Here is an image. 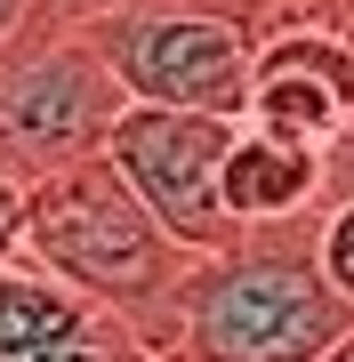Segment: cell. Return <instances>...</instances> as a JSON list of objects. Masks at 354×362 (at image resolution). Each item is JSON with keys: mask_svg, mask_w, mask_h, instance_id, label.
I'll return each instance as SVG.
<instances>
[{"mask_svg": "<svg viewBox=\"0 0 354 362\" xmlns=\"http://www.w3.org/2000/svg\"><path fill=\"white\" fill-rule=\"evenodd\" d=\"M25 266L65 282L73 298H89L121 330H137L153 362L170 354V314L194 258L137 209V194L113 177L105 153L25 194Z\"/></svg>", "mask_w": 354, "mask_h": 362, "instance_id": "7a4b0ae2", "label": "cell"}, {"mask_svg": "<svg viewBox=\"0 0 354 362\" xmlns=\"http://www.w3.org/2000/svg\"><path fill=\"white\" fill-rule=\"evenodd\" d=\"M129 113L105 57L81 40V25H33L0 57V177L33 185L97 161L113 121Z\"/></svg>", "mask_w": 354, "mask_h": 362, "instance_id": "3957f363", "label": "cell"}, {"mask_svg": "<svg viewBox=\"0 0 354 362\" xmlns=\"http://www.w3.org/2000/svg\"><path fill=\"white\" fill-rule=\"evenodd\" d=\"M16 258H25V185L0 177V266H16Z\"/></svg>", "mask_w": 354, "mask_h": 362, "instance_id": "9c48e42d", "label": "cell"}, {"mask_svg": "<svg viewBox=\"0 0 354 362\" xmlns=\"http://www.w3.org/2000/svg\"><path fill=\"white\" fill-rule=\"evenodd\" d=\"M73 16H81V0H40V16H33V25H73Z\"/></svg>", "mask_w": 354, "mask_h": 362, "instance_id": "8fae6325", "label": "cell"}, {"mask_svg": "<svg viewBox=\"0 0 354 362\" xmlns=\"http://www.w3.org/2000/svg\"><path fill=\"white\" fill-rule=\"evenodd\" d=\"M81 40L105 57L129 105L153 113H210L242 121L249 97V40L210 0H121V8L81 16Z\"/></svg>", "mask_w": 354, "mask_h": 362, "instance_id": "277c9868", "label": "cell"}, {"mask_svg": "<svg viewBox=\"0 0 354 362\" xmlns=\"http://www.w3.org/2000/svg\"><path fill=\"white\" fill-rule=\"evenodd\" d=\"M314 362H354V330H346V338H338L330 354H314Z\"/></svg>", "mask_w": 354, "mask_h": 362, "instance_id": "7c38bea8", "label": "cell"}, {"mask_svg": "<svg viewBox=\"0 0 354 362\" xmlns=\"http://www.w3.org/2000/svg\"><path fill=\"white\" fill-rule=\"evenodd\" d=\"M346 40H354V16H346Z\"/></svg>", "mask_w": 354, "mask_h": 362, "instance_id": "5bb4252c", "label": "cell"}, {"mask_svg": "<svg viewBox=\"0 0 354 362\" xmlns=\"http://www.w3.org/2000/svg\"><path fill=\"white\" fill-rule=\"evenodd\" d=\"M314 266H322L330 298H338V306L354 314V194L322 209V226H314Z\"/></svg>", "mask_w": 354, "mask_h": 362, "instance_id": "ba28073f", "label": "cell"}, {"mask_svg": "<svg viewBox=\"0 0 354 362\" xmlns=\"http://www.w3.org/2000/svg\"><path fill=\"white\" fill-rule=\"evenodd\" d=\"M242 121H210V113H153V105H129L105 137L113 177L137 194V209L153 218L185 258H210V250L234 242L218 209V161L234 145Z\"/></svg>", "mask_w": 354, "mask_h": 362, "instance_id": "5b68a950", "label": "cell"}, {"mask_svg": "<svg viewBox=\"0 0 354 362\" xmlns=\"http://www.w3.org/2000/svg\"><path fill=\"white\" fill-rule=\"evenodd\" d=\"M33 16H40V0H0V57L33 33Z\"/></svg>", "mask_w": 354, "mask_h": 362, "instance_id": "30bf717a", "label": "cell"}, {"mask_svg": "<svg viewBox=\"0 0 354 362\" xmlns=\"http://www.w3.org/2000/svg\"><path fill=\"white\" fill-rule=\"evenodd\" d=\"M0 362H153L137 330L97 314L89 298L49 282L40 266H0Z\"/></svg>", "mask_w": 354, "mask_h": 362, "instance_id": "52a82bcc", "label": "cell"}, {"mask_svg": "<svg viewBox=\"0 0 354 362\" xmlns=\"http://www.w3.org/2000/svg\"><path fill=\"white\" fill-rule=\"evenodd\" d=\"M97 8H121V0H81V16H97ZM81 16H73V25H81Z\"/></svg>", "mask_w": 354, "mask_h": 362, "instance_id": "4fadbf2b", "label": "cell"}, {"mask_svg": "<svg viewBox=\"0 0 354 362\" xmlns=\"http://www.w3.org/2000/svg\"><path fill=\"white\" fill-rule=\"evenodd\" d=\"M322 209L290 226L234 233L225 250L194 258L170 314V354L161 362H314L354 330V314L330 298L314 266Z\"/></svg>", "mask_w": 354, "mask_h": 362, "instance_id": "6da1fadb", "label": "cell"}, {"mask_svg": "<svg viewBox=\"0 0 354 362\" xmlns=\"http://www.w3.org/2000/svg\"><path fill=\"white\" fill-rule=\"evenodd\" d=\"M242 121L290 145H338L354 129V40L346 33H282L249 49Z\"/></svg>", "mask_w": 354, "mask_h": 362, "instance_id": "8992f818", "label": "cell"}]
</instances>
